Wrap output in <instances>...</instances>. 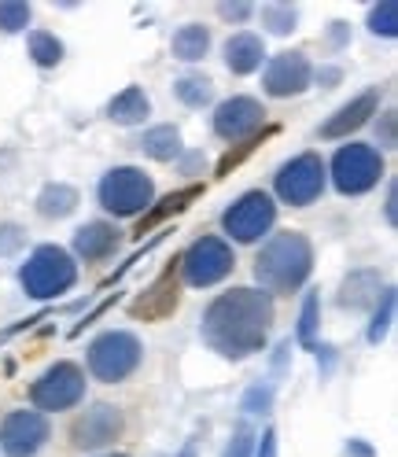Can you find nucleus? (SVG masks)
Instances as JSON below:
<instances>
[{
	"label": "nucleus",
	"mask_w": 398,
	"mask_h": 457,
	"mask_svg": "<svg viewBox=\"0 0 398 457\" xmlns=\"http://www.w3.org/2000/svg\"><path fill=\"white\" fill-rule=\"evenodd\" d=\"M269 328H273V299L259 288H233L221 292L207 306L199 336L221 358L244 361L266 347Z\"/></svg>",
	"instance_id": "obj_1"
},
{
	"label": "nucleus",
	"mask_w": 398,
	"mask_h": 457,
	"mask_svg": "<svg viewBox=\"0 0 398 457\" xmlns=\"http://www.w3.org/2000/svg\"><path fill=\"white\" fill-rule=\"evenodd\" d=\"M314 273V244L303 233H277L254 259V280L266 288V295H292L299 292L306 277Z\"/></svg>",
	"instance_id": "obj_2"
},
{
	"label": "nucleus",
	"mask_w": 398,
	"mask_h": 457,
	"mask_svg": "<svg viewBox=\"0 0 398 457\" xmlns=\"http://www.w3.org/2000/svg\"><path fill=\"white\" fill-rule=\"evenodd\" d=\"M74 280H78V262L55 244L37 247L19 270V284L30 299H55L67 288H74Z\"/></svg>",
	"instance_id": "obj_3"
},
{
	"label": "nucleus",
	"mask_w": 398,
	"mask_h": 457,
	"mask_svg": "<svg viewBox=\"0 0 398 457\" xmlns=\"http://www.w3.org/2000/svg\"><path fill=\"white\" fill-rule=\"evenodd\" d=\"M96 195H100V207L107 214L133 218V214H145L152 207L155 185H152V178L145 174V170H137V166H115V170H107V174H104Z\"/></svg>",
	"instance_id": "obj_4"
},
{
	"label": "nucleus",
	"mask_w": 398,
	"mask_h": 457,
	"mask_svg": "<svg viewBox=\"0 0 398 457\" xmlns=\"http://www.w3.org/2000/svg\"><path fill=\"white\" fill-rule=\"evenodd\" d=\"M140 358H145V347L133 332L111 328L89 343V373L104 384H122L126 377H133Z\"/></svg>",
	"instance_id": "obj_5"
},
{
	"label": "nucleus",
	"mask_w": 398,
	"mask_h": 457,
	"mask_svg": "<svg viewBox=\"0 0 398 457\" xmlns=\"http://www.w3.org/2000/svg\"><path fill=\"white\" fill-rule=\"evenodd\" d=\"M325 181H328V170H325L321 155L303 152V155L288 159V162L277 170L273 188L280 195V204H288V207H310L325 192Z\"/></svg>",
	"instance_id": "obj_6"
},
{
	"label": "nucleus",
	"mask_w": 398,
	"mask_h": 457,
	"mask_svg": "<svg viewBox=\"0 0 398 457\" xmlns=\"http://www.w3.org/2000/svg\"><path fill=\"white\" fill-rule=\"evenodd\" d=\"M384 155L373 145H344L332 155V185L344 195H361L380 185Z\"/></svg>",
	"instance_id": "obj_7"
},
{
	"label": "nucleus",
	"mask_w": 398,
	"mask_h": 457,
	"mask_svg": "<svg viewBox=\"0 0 398 457\" xmlns=\"http://www.w3.org/2000/svg\"><path fill=\"white\" fill-rule=\"evenodd\" d=\"M85 398V373L74 361H55L30 384V403L37 413H60Z\"/></svg>",
	"instance_id": "obj_8"
},
{
	"label": "nucleus",
	"mask_w": 398,
	"mask_h": 457,
	"mask_svg": "<svg viewBox=\"0 0 398 457\" xmlns=\"http://www.w3.org/2000/svg\"><path fill=\"white\" fill-rule=\"evenodd\" d=\"M178 262H181V273L192 288H211V284H218L233 273L236 254L221 237H199Z\"/></svg>",
	"instance_id": "obj_9"
},
{
	"label": "nucleus",
	"mask_w": 398,
	"mask_h": 457,
	"mask_svg": "<svg viewBox=\"0 0 398 457\" xmlns=\"http://www.w3.org/2000/svg\"><path fill=\"white\" fill-rule=\"evenodd\" d=\"M277 221V204L259 192V188H251L244 192L236 204L221 214V225H225V233H229L236 244H254V240H262L269 228Z\"/></svg>",
	"instance_id": "obj_10"
},
{
	"label": "nucleus",
	"mask_w": 398,
	"mask_h": 457,
	"mask_svg": "<svg viewBox=\"0 0 398 457\" xmlns=\"http://www.w3.org/2000/svg\"><path fill=\"white\" fill-rule=\"evenodd\" d=\"M178 277H181V262L170 259V266L129 303V318H137V321H162V318H170V313L181 306V284H178Z\"/></svg>",
	"instance_id": "obj_11"
},
{
	"label": "nucleus",
	"mask_w": 398,
	"mask_h": 457,
	"mask_svg": "<svg viewBox=\"0 0 398 457\" xmlns=\"http://www.w3.org/2000/svg\"><path fill=\"white\" fill-rule=\"evenodd\" d=\"M259 129H266V107L254 96H233L221 100L214 111V133L229 145H240V140L254 137Z\"/></svg>",
	"instance_id": "obj_12"
},
{
	"label": "nucleus",
	"mask_w": 398,
	"mask_h": 457,
	"mask_svg": "<svg viewBox=\"0 0 398 457\" xmlns=\"http://www.w3.org/2000/svg\"><path fill=\"white\" fill-rule=\"evenodd\" d=\"M122 436V413L111 403H96L70 424V446L78 450H104Z\"/></svg>",
	"instance_id": "obj_13"
},
{
	"label": "nucleus",
	"mask_w": 398,
	"mask_h": 457,
	"mask_svg": "<svg viewBox=\"0 0 398 457\" xmlns=\"http://www.w3.org/2000/svg\"><path fill=\"white\" fill-rule=\"evenodd\" d=\"M310 78H314V71H310V60L303 52H280L262 74V89L277 100H288L310 89Z\"/></svg>",
	"instance_id": "obj_14"
},
{
	"label": "nucleus",
	"mask_w": 398,
	"mask_h": 457,
	"mask_svg": "<svg viewBox=\"0 0 398 457\" xmlns=\"http://www.w3.org/2000/svg\"><path fill=\"white\" fill-rule=\"evenodd\" d=\"M48 443V420L37 410H19L0 428V446L8 457H34Z\"/></svg>",
	"instance_id": "obj_15"
},
{
	"label": "nucleus",
	"mask_w": 398,
	"mask_h": 457,
	"mask_svg": "<svg viewBox=\"0 0 398 457\" xmlns=\"http://www.w3.org/2000/svg\"><path fill=\"white\" fill-rule=\"evenodd\" d=\"M377 107H380V89H365L361 96H354L351 104H344V107H339V111L332 114V119L321 126V137H325V140L351 137L354 129H361L369 119H373Z\"/></svg>",
	"instance_id": "obj_16"
},
{
	"label": "nucleus",
	"mask_w": 398,
	"mask_h": 457,
	"mask_svg": "<svg viewBox=\"0 0 398 457\" xmlns=\"http://www.w3.org/2000/svg\"><path fill=\"white\" fill-rule=\"evenodd\" d=\"M199 195H203V185H188V188H178V192L162 195L159 204H152V207L145 211V218L137 221L133 237H137V240H145V233H152V228H159L162 221H170V218H178L181 211H188Z\"/></svg>",
	"instance_id": "obj_17"
},
{
	"label": "nucleus",
	"mask_w": 398,
	"mask_h": 457,
	"mask_svg": "<svg viewBox=\"0 0 398 457\" xmlns=\"http://www.w3.org/2000/svg\"><path fill=\"white\" fill-rule=\"evenodd\" d=\"M119 228L111 221H85L78 233H74V251L81 254L85 262H100L107 254L119 251Z\"/></svg>",
	"instance_id": "obj_18"
},
{
	"label": "nucleus",
	"mask_w": 398,
	"mask_h": 457,
	"mask_svg": "<svg viewBox=\"0 0 398 457\" xmlns=\"http://www.w3.org/2000/svg\"><path fill=\"white\" fill-rule=\"evenodd\" d=\"M262 55H266V45L262 37L254 34H233L229 41H225V67H229L233 74H251L262 67Z\"/></svg>",
	"instance_id": "obj_19"
},
{
	"label": "nucleus",
	"mask_w": 398,
	"mask_h": 457,
	"mask_svg": "<svg viewBox=\"0 0 398 457\" xmlns=\"http://www.w3.org/2000/svg\"><path fill=\"white\" fill-rule=\"evenodd\" d=\"M380 273L377 270H354L344 288H339V306H351V310H365L380 299Z\"/></svg>",
	"instance_id": "obj_20"
},
{
	"label": "nucleus",
	"mask_w": 398,
	"mask_h": 457,
	"mask_svg": "<svg viewBox=\"0 0 398 457\" xmlns=\"http://www.w3.org/2000/svg\"><path fill=\"white\" fill-rule=\"evenodd\" d=\"M148 114H152V100L145 96L140 85H129V89H122L115 100L107 104V119L119 122V126H140Z\"/></svg>",
	"instance_id": "obj_21"
},
{
	"label": "nucleus",
	"mask_w": 398,
	"mask_h": 457,
	"mask_svg": "<svg viewBox=\"0 0 398 457\" xmlns=\"http://www.w3.org/2000/svg\"><path fill=\"white\" fill-rule=\"evenodd\" d=\"M78 188L74 185H63V181H52L37 192V214L41 218H67L78 211Z\"/></svg>",
	"instance_id": "obj_22"
},
{
	"label": "nucleus",
	"mask_w": 398,
	"mask_h": 457,
	"mask_svg": "<svg viewBox=\"0 0 398 457\" xmlns=\"http://www.w3.org/2000/svg\"><path fill=\"white\" fill-rule=\"evenodd\" d=\"M207 48H211V30H207L203 22L181 26V30L174 34V41H170V52H174V60H185V63L203 60Z\"/></svg>",
	"instance_id": "obj_23"
},
{
	"label": "nucleus",
	"mask_w": 398,
	"mask_h": 457,
	"mask_svg": "<svg viewBox=\"0 0 398 457\" xmlns=\"http://www.w3.org/2000/svg\"><path fill=\"white\" fill-rule=\"evenodd\" d=\"M140 152L155 162H170L181 155V129L178 126H155L140 137Z\"/></svg>",
	"instance_id": "obj_24"
},
{
	"label": "nucleus",
	"mask_w": 398,
	"mask_h": 457,
	"mask_svg": "<svg viewBox=\"0 0 398 457\" xmlns=\"http://www.w3.org/2000/svg\"><path fill=\"white\" fill-rule=\"evenodd\" d=\"M174 96L185 107H207L214 100V81L203 78V74H185V78L174 81Z\"/></svg>",
	"instance_id": "obj_25"
},
{
	"label": "nucleus",
	"mask_w": 398,
	"mask_h": 457,
	"mask_svg": "<svg viewBox=\"0 0 398 457\" xmlns=\"http://www.w3.org/2000/svg\"><path fill=\"white\" fill-rule=\"evenodd\" d=\"M277 133V126H266V129H259V133H254V137H247V140H240V145L236 148H229V152H225L221 159H218V166H214V178H229L233 174V170L254 152V148H259L262 145V140H269Z\"/></svg>",
	"instance_id": "obj_26"
},
{
	"label": "nucleus",
	"mask_w": 398,
	"mask_h": 457,
	"mask_svg": "<svg viewBox=\"0 0 398 457\" xmlns=\"http://www.w3.org/2000/svg\"><path fill=\"white\" fill-rule=\"evenodd\" d=\"M318 325H321V295L318 292H306L303 299V310H299V343L306 351L318 347Z\"/></svg>",
	"instance_id": "obj_27"
},
{
	"label": "nucleus",
	"mask_w": 398,
	"mask_h": 457,
	"mask_svg": "<svg viewBox=\"0 0 398 457\" xmlns=\"http://www.w3.org/2000/svg\"><path fill=\"white\" fill-rule=\"evenodd\" d=\"M30 55H34V63L37 67H60L63 60V41L48 34V30H34L30 34Z\"/></svg>",
	"instance_id": "obj_28"
},
{
	"label": "nucleus",
	"mask_w": 398,
	"mask_h": 457,
	"mask_svg": "<svg viewBox=\"0 0 398 457\" xmlns=\"http://www.w3.org/2000/svg\"><path fill=\"white\" fill-rule=\"evenodd\" d=\"M295 22H299V8H292V4H266L262 8V26L277 37H288L295 30Z\"/></svg>",
	"instance_id": "obj_29"
},
{
	"label": "nucleus",
	"mask_w": 398,
	"mask_h": 457,
	"mask_svg": "<svg viewBox=\"0 0 398 457\" xmlns=\"http://www.w3.org/2000/svg\"><path fill=\"white\" fill-rule=\"evenodd\" d=\"M369 30L377 37H398V4L394 0H380L369 12Z\"/></svg>",
	"instance_id": "obj_30"
},
{
	"label": "nucleus",
	"mask_w": 398,
	"mask_h": 457,
	"mask_svg": "<svg viewBox=\"0 0 398 457\" xmlns=\"http://www.w3.org/2000/svg\"><path fill=\"white\" fill-rule=\"evenodd\" d=\"M30 4L22 0H0V34H22L30 26Z\"/></svg>",
	"instance_id": "obj_31"
},
{
	"label": "nucleus",
	"mask_w": 398,
	"mask_h": 457,
	"mask_svg": "<svg viewBox=\"0 0 398 457\" xmlns=\"http://www.w3.org/2000/svg\"><path fill=\"white\" fill-rule=\"evenodd\" d=\"M394 321V288H384L377 299V313H373V325H369V343H380L387 336Z\"/></svg>",
	"instance_id": "obj_32"
},
{
	"label": "nucleus",
	"mask_w": 398,
	"mask_h": 457,
	"mask_svg": "<svg viewBox=\"0 0 398 457\" xmlns=\"http://www.w3.org/2000/svg\"><path fill=\"white\" fill-rule=\"evenodd\" d=\"M273 406V387L269 384H254L247 395H244V410L247 413H266Z\"/></svg>",
	"instance_id": "obj_33"
},
{
	"label": "nucleus",
	"mask_w": 398,
	"mask_h": 457,
	"mask_svg": "<svg viewBox=\"0 0 398 457\" xmlns=\"http://www.w3.org/2000/svg\"><path fill=\"white\" fill-rule=\"evenodd\" d=\"M22 244H26V233L19 225H12V221L0 225V254H15Z\"/></svg>",
	"instance_id": "obj_34"
},
{
	"label": "nucleus",
	"mask_w": 398,
	"mask_h": 457,
	"mask_svg": "<svg viewBox=\"0 0 398 457\" xmlns=\"http://www.w3.org/2000/svg\"><path fill=\"white\" fill-rule=\"evenodd\" d=\"M251 446H254V436L247 428H240V432L229 439V446H225V457H251Z\"/></svg>",
	"instance_id": "obj_35"
},
{
	"label": "nucleus",
	"mask_w": 398,
	"mask_h": 457,
	"mask_svg": "<svg viewBox=\"0 0 398 457\" xmlns=\"http://www.w3.org/2000/svg\"><path fill=\"white\" fill-rule=\"evenodd\" d=\"M218 15L229 22H244L251 15V4H218Z\"/></svg>",
	"instance_id": "obj_36"
},
{
	"label": "nucleus",
	"mask_w": 398,
	"mask_h": 457,
	"mask_svg": "<svg viewBox=\"0 0 398 457\" xmlns=\"http://www.w3.org/2000/svg\"><path fill=\"white\" fill-rule=\"evenodd\" d=\"M377 133H380V145H387V148H394V114H391V111L384 114V122L377 126Z\"/></svg>",
	"instance_id": "obj_37"
},
{
	"label": "nucleus",
	"mask_w": 398,
	"mask_h": 457,
	"mask_svg": "<svg viewBox=\"0 0 398 457\" xmlns=\"http://www.w3.org/2000/svg\"><path fill=\"white\" fill-rule=\"evenodd\" d=\"M394 204H398V185L391 181V185H387V204H384V214H387V225H394V221H398V207H394Z\"/></svg>",
	"instance_id": "obj_38"
},
{
	"label": "nucleus",
	"mask_w": 398,
	"mask_h": 457,
	"mask_svg": "<svg viewBox=\"0 0 398 457\" xmlns=\"http://www.w3.org/2000/svg\"><path fill=\"white\" fill-rule=\"evenodd\" d=\"M254 457H277V432H273V428H266V432H262V443H259V453H254Z\"/></svg>",
	"instance_id": "obj_39"
},
{
	"label": "nucleus",
	"mask_w": 398,
	"mask_h": 457,
	"mask_svg": "<svg viewBox=\"0 0 398 457\" xmlns=\"http://www.w3.org/2000/svg\"><path fill=\"white\" fill-rule=\"evenodd\" d=\"M199 162H203V155H199V152H192V155L185 159V174H192V170H195Z\"/></svg>",
	"instance_id": "obj_40"
},
{
	"label": "nucleus",
	"mask_w": 398,
	"mask_h": 457,
	"mask_svg": "<svg viewBox=\"0 0 398 457\" xmlns=\"http://www.w3.org/2000/svg\"><path fill=\"white\" fill-rule=\"evenodd\" d=\"M318 78H321V81H328V85H332V81H339V71H336V67H328V71H321V74H318Z\"/></svg>",
	"instance_id": "obj_41"
},
{
	"label": "nucleus",
	"mask_w": 398,
	"mask_h": 457,
	"mask_svg": "<svg viewBox=\"0 0 398 457\" xmlns=\"http://www.w3.org/2000/svg\"><path fill=\"white\" fill-rule=\"evenodd\" d=\"M351 453H358V457H373V450L361 446V443H351Z\"/></svg>",
	"instance_id": "obj_42"
},
{
	"label": "nucleus",
	"mask_w": 398,
	"mask_h": 457,
	"mask_svg": "<svg viewBox=\"0 0 398 457\" xmlns=\"http://www.w3.org/2000/svg\"><path fill=\"white\" fill-rule=\"evenodd\" d=\"M181 457H195V446H185V450H181Z\"/></svg>",
	"instance_id": "obj_43"
},
{
	"label": "nucleus",
	"mask_w": 398,
	"mask_h": 457,
	"mask_svg": "<svg viewBox=\"0 0 398 457\" xmlns=\"http://www.w3.org/2000/svg\"><path fill=\"white\" fill-rule=\"evenodd\" d=\"M107 457H126V453H107Z\"/></svg>",
	"instance_id": "obj_44"
}]
</instances>
